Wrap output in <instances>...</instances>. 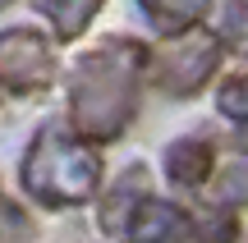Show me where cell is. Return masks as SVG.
Wrapping results in <instances>:
<instances>
[{"label": "cell", "mask_w": 248, "mask_h": 243, "mask_svg": "<svg viewBox=\"0 0 248 243\" xmlns=\"http://www.w3.org/2000/svg\"><path fill=\"white\" fill-rule=\"evenodd\" d=\"M221 32H207L202 23L166 32L156 46L147 51V73L166 97H193L207 87V78L221 64Z\"/></svg>", "instance_id": "obj_3"}, {"label": "cell", "mask_w": 248, "mask_h": 243, "mask_svg": "<svg viewBox=\"0 0 248 243\" xmlns=\"http://www.w3.org/2000/svg\"><path fill=\"white\" fill-rule=\"evenodd\" d=\"M216 198H221V207H230V211H239L248 207V165H225L221 174H216Z\"/></svg>", "instance_id": "obj_12"}, {"label": "cell", "mask_w": 248, "mask_h": 243, "mask_svg": "<svg viewBox=\"0 0 248 243\" xmlns=\"http://www.w3.org/2000/svg\"><path fill=\"white\" fill-rule=\"evenodd\" d=\"M216 110H221L225 119H234V124H248V73H234V78L221 83Z\"/></svg>", "instance_id": "obj_11"}, {"label": "cell", "mask_w": 248, "mask_h": 243, "mask_svg": "<svg viewBox=\"0 0 248 243\" xmlns=\"http://www.w3.org/2000/svg\"><path fill=\"white\" fill-rule=\"evenodd\" d=\"M32 234V220L18 211V202L0 188V239H28Z\"/></svg>", "instance_id": "obj_13"}, {"label": "cell", "mask_w": 248, "mask_h": 243, "mask_svg": "<svg viewBox=\"0 0 248 243\" xmlns=\"http://www.w3.org/2000/svg\"><path fill=\"white\" fill-rule=\"evenodd\" d=\"M147 69V46L133 37H101L78 55L69 73V124L92 143H115L138 115V83Z\"/></svg>", "instance_id": "obj_1"}, {"label": "cell", "mask_w": 248, "mask_h": 243, "mask_svg": "<svg viewBox=\"0 0 248 243\" xmlns=\"http://www.w3.org/2000/svg\"><path fill=\"white\" fill-rule=\"evenodd\" d=\"M129 239H198V220L175 202L147 198L129 225Z\"/></svg>", "instance_id": "obj_6"}, {"label": "cell", "mask_w": 248, "mask_h": 243, "mask_svg": "<svg viewBox=\"0 0 248 243\" xmlns=\"http://www.w3.org/2000/svg\"><path fill=\"white\" fill-rule=\"evenodd\" d=\"M101 5H106V0H32V9L55 28L60 42L83 37V32H88V23L101 14Z\"/></svg>", "instance_id": "obj_8"}, {"label": "cell", "mask_w": 248, "mask_h": 243, "mask_svg": "<svg viewBox=\"0 0 248 243\" xmlns=\"http://www.w3.org/2000/svg\"><path fill=\"white\" fill-rule=\"evenodd\" d=\"M212 165H216V147L207 138H179L166 147V174L179 188H202L212 179Z\"/></svg>", "instance_id": "obj_7"}, {"label": "cell", "mask_w": 248, "mask_h": 243, "mask_svg": "<svg viewBox=\"0 0 248 243\" xmlns=\"http://www.w3.org/2000/svg\"><path fill=\"white\" fill-rule=\"evenodd\" d=\"M5 5H9V0H0V9H5Z\"/></svg>", "instance_id": "obj_14"}, {"label": "cell", "mask_w": 248, "mask_h": 243, "mask_svg": "<svg viewBox=\"0 0 248 243\" xmlns=\"http://www.w3.org/2000/svg\"><path fill=\"white\" fill-rule=\"evenodd\" d=\"M147 202V170L142 165H129V170L120 174L115 184L106 188V198H101V229L106 234H129V225H133V216H138V207Z\"/></svg>", "instance_id": "obj_5"}, {"label": "cell", "mask_w": 248, "mask_h": 243, "mask_svg": "<svg viewBox=\"0 0 248 243\" xmlns=\"http://www.w3.org/2000/svg\"><path fill=\"white\" fill-rule=\"evenodd\" d=\"M207 5H212V0H138V9L161 28V32H179V28L202 23Z\"/></svg>", "instance_id": "obj_9"}, {"label": "cell", "mask_w": 248, "mask_h": 243, "mask_svg": "<svg viewBox=\"0 0 248 243\" xmlns=\"http://www.w3.org/2000/svg\"><path fill=\"white\" fill-rule=\"evenodd\" d=\"M221 42L230 46L234 55H244L248 60V0H230V5L221 9Z\"/></svg>", "instance_id": "obj_10"}, {"label": "cell", "mask_w": 248, "mask_h": 243, "mask_svg": "<svg viewBox=\"0 0 248 243\" xmlns=\"http://www.w3.org/2000/svg\"><path fill=\"white\" fill-rule=\"evenodd\" d=\"M55 51L32 28H9L0 32V83L18 97H37L55 83Z\"/></svg>", "instance_id": "obj_4"}, {"label": "cell", "mask_w": 248, "mask_h": 243, "mask_svg": "<svg viewBox=\"0 0 248 243\" xmlns=\"http://www.w3.org/2000/svg\"><path fill=\"white\" fill-rule=\"evenodd\" d=\"M101 152L78 129L42 124L23 152V188L42 207H83L101 188Z\"/></svg>", "instance_id": "obj_2"}]
</instances>
